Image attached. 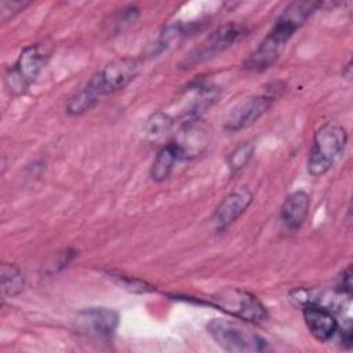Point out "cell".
Wrapping results in <instances>:
<instances>
[{
  "label": "cell",
  "instance_id": "cell-19",
  "mask_svg": "<svg viewBox=\"0 0 353 353\" xmlns=\"http://www.w3.org/2000/svg\"><path fill=\"white\" fill-rule=\"evenodd\" d=\"M112 277L114 279V281L121 287V288H125L128 290L130 292H137V294H145V292H153L156 291V287L143 281V280H139V279H135V277H131V276H124V274H112Z\"/></svg>",
  "mask_w": 353,
  "mask_h": 353
},
{
  "label": "cell",
  "instance_id": "cell-18",
  "mask_svg": "<svg viewBox=\"0 0 353 353\" xmlns=\"http://www.w3.org/2000/svg\"><path fill=\"white\" fill-rule=\"evenodd\" d=\"M171 127H172V119L167 113L159 110L146 120L143 125V131L150 138H160L164 134H167L171 130Z\"/></svg>",
  "mask_w": 353,
  "mask_h": 353
},
{
  "label": "cell",
  "instance_id": "cell-1",
  "mask_svg": "<svg viewBox=\"0 0 353 353\" xmlns=\"http://www.w3.org/2000/svg\"><path fill=\"white\" fill-rule=\"evenodd\" d=\"M319 7H321V4L316 1L290 3L279 15L274 25L256 50L252 51L243 62V68L252 72H263L273 66L294 33Z\"/></svg>",
  "mask_w": 353,
  "mask_h": 353
},
{
  "label": "cell",
  "instance_id": "cell-12",
  "mask_svg": "<svg viewBox=\"0 0 353 353\" xmlns=\"http://www.w3.org/2000/svg\"><path fill=\"white\" fill-rule=\"evenodd\" d=\"M199 121L200 120L186 121L174 139L183 154V160L199 156L208 146V132L203 125L199 124Z\"/></svg>",
  "mask_w": 353,
  "mask_h": 353
},
{
  "label": "cell",
  "instance_id": "cell-15",
  "mask_svg": "<svg viewBox=\"0 0 353 353\" xmlns=\"http://www.w3.org/2000/svg\"><path fill=\"white\" fill-rule=\"evenodd\" d=\"M1 294L4 298H14L23 291L25 277L22 270L14 263H3L0 270Z\"/></svg>",
  "mask_w": 353,
  "mask_h": 353
},
{
  "label": "cell",
  "instance_id": "cell-21",
  "mask_svg": "<svg viewBox=\"0 0 353 353\" xmlns=\"http://www.w3.org/2000/svg\"><path fill=\"white\" fill-rule=\"evenodd\" d=\"M28 6H30L29 1H21V0H1L0 1V21L4 23L12 17H15L18 12L23 11Z\"/></svg>",
  "mask_w": 353,
  "mask_h": 353
},
{
  "label": "cell",
  "instance_id": "cell-2",
  "mask_svg": "<svg viewBox=\"0 0 353 353\" xmlns=\"http://www.w3.org/2000/svg\"><path fill=\"white\" fill-rule=\"evenodd\" d=\"M347 143V132L335 121L321 124L314 135L307 156V172L312 176H323L342 154Z\"/></svg>",
  "mask_w": 353,
  "mask_h": 353
},
{
  "label": "cell",
  "instance_id": "cell-11",
  "mask_svg": "<svg viewBox=\"0 0 353 353\" xmlns=\"http://www.w3.org/2000/svg\"><path fill=\"white\" fill-rule=\"evenodd\" d=\"M302 314L306 328L316 341L324 343L336 335L339 324L330 309L312 302L302 306Z\"/></svg>",
  "mask_w": 353,
  "mask_h": 353
},
{
  "label": "cell",
  "instance_id": "cell-13",
  "mask_svg": "<svg viewBox=\"0 0 353 353\" xmlns=\"http://www.w3.org/2000/svg\"><path fill=\"white\" fill-rule=\"evenodd\" d=\"M310 207V197L305 190H295L290 193L280 208V216L284 225L291 229H299L307 218Z\"/></svg>",
  "mask_w": 353,
  "mask_h": 353
},
{
  "label": "cell",
  "instance_id": "cell-8",
  "mask_svg": "<svg viewBox=\"0 0 353 353\" xmlns=\"http://www.w3.org/2000/svg\"><path fill=\"white\" fill-rule=\"evenodd\" d=\"M120 316L116 310L102 306L81 309L74 320L76 330L80 335L95 341H109L117 327Z\"/></svg>",
  "mask_w": 353,
  "mask_h": 353
},
{
  "label": "cell",
  "instance_id": "cell-3",
  "mask_svg": "<svg viewBox=\"0 0 353 353\" xmlns=\"http://www.w3.org/2000/svg\"><path fill=\"white\" fill-rule=\"evenodd\" d=\"M52 54L50 43H36L25 47L14 65L7 70L4 83L11 95H22L40 76Z\"/></svg>",
  "mask_w": 353,
  "mask_h": 353
},
{
  "label": "cell",
  "instance_id": "cell-22",
  "mask_svg": "<svg viewBox=\"0 0 353 353\" xmlns=\"http://www.w3.org/2000/svg\"><path fill=\"white\" fill-rule=\"evenodd\" d=\"M335 290L342 295H352V265H347L346 269L342 270V273L338 276Z\"/></svg>",
  "mask_w": 353,
  "mask_h": 353
},
{
  "label": "cell",
  "instance_id": "cell-4",
  "mask_svg": "<svg viewBox=\"0 0 353 353\" xmlns=\"http://www.w3.org/2000/svg\"><path fill=\"white\" fill-rule=\"evenodd\" d=\"M196 302L216 307L229 316L252 324H261L269 317L268 309L254 294L236 287L223 288L204 298V301L196 299Z\"/></svg>",
  "mask_w": 353,
  "mask_h": 353
},
{
  "label": "cell",
  "instance_id": "cell-9",
  "mask_svg": "<svg viewBox=\"0 0 353 353\" xmlns=\"http://www.w3.org/2000/svg\"><path fill=\"white\" fill-rule=\"evenodd\" d=\"M276 97L273 94H259L247 98L237 105L225 121V130L229 132H239L255 124L273 105Z\"/></svg>",
  "mask_w": 353,
  "mask_h": 353
},
{
  "label": "cell",
  "instance_id": "cell-24",
  "mask_svg": "<svg viewBox=\"0 0 353 353\" xmlns=\"http://www.w3.org/2000/svg\"><path fill=\"white\" fill-rule=\"evenodd\" d=\"M342 76H345L346 79L352 77V61H349L347 65L345 66V69L342 70Z\"/></svg>",
  "mask_w": 353,
  "mask_h": 353
},
{
  "label": "cell",
  "instance_id": "cell-10",
  "mask_svg": "<svg viewBox=\"0 0 353 353\" xmlns=\"http://www.w3.org/2000/svg\"><path fill=\"white\" fill-rule=\"evenodd\" d=\"M252 199V192L245 186L230 192L212 212L211 221L215 225L216 230H223L234 223L250 207Z\"/></svg>",
  "mask_w": 353,
  "mask_h": 353
},
{
  "label": "cell",
  "instance_id": "cell-7",
  "mask_svg": "<svg viewBox=\"0 0 353 353\" xmlns=\"http://www.w3.org/2000/svg\"><path fill=\"white\" fill-rule=\"evenodd\" d=\"M210 336L226 352H263L268 350V342L255 335L245 332L237 324L223 319H212L205 325Z\"/></svg>",
  "mask_w": 353,
  "mask_h": 353
},
{
  "label": "cell",
  "instance_id": "cell-20",
  "mask_svg": "<svg viewBox=\"0 0 353 353\" xmlns=\"http://www.w3.org/2000/svg\"><path fill=\"white\" fill-rule=\"evenodd\" d=\"M138 17H139V8L137 6L131 4V6H127L121 10H119V12L114 15V19H113L112 25L114 26L116 32H120L125 26L134 23Z\"/></svg>",
  "mask_w": 353,
  "mask_h": 353
},
{
  "label": "cell",
  "instance_id": "cell-6",
  "mask_svg": "<svg viewBox=\"0 0 353 353\" xmlns=\"http://www.w3.org/2000/svg\"><path fill=\"white\" fill-rule=\"evenodd\" d=\"M245 26L236 22H228L218 26L196 48L183 57V59L179 62V68L192 69L196 65L214 58L219 52H223L226 48L232 47L240 37L245 34Z\"/></svg>",
  "mask_w": 353,
  "mask_h": 353
},
{
  "label": "cell",
  "instance_id": "cell-14",
  "mask_svg": "<svg viewBox=\"0 0 353 353\" xmlns=\"http://www.w3.org/2000/svg\"><path fill=\"white\" fill-rule=\"evenodd\" d=\"M183 160V154L178 145L171 141L164 145L156 154L152 167H150V178L154 182H163L170 178L175 163Z\"/></svg>",
  "mask_w": 353,
  "mask_h": 353
},
{
  "label": "cell",
  "instance_id": "cell-5",
  "mask_svg": "<svg viewBox=\"0 0 353 353\" xmlns=\"http://www.w3.org/2000/svg\"><path fill=\"white\" fill-rule=\"evenodd\" d=\"M141 61L137 58H117L106 63L85 83V88L98 99L125 88L139 73Z\"/></svg>",
  "mask_w": 353,
  "mask_h": 353
},
{
  "label": "cell",
  "instance_id": "cell-17",
  "mask_svg": "<svg viewBox=\"0 0 353 353\" xmlns=\"http://www.w3.org/2000/svg\"><path fill=\"white\" fill-rule=\"evenodd\" d=\"M254 150H255V148L250 142L239 143L226 157V164H228L229 171L232 174H236V172L241 171L248 164V161L251 160V157L254 154Z\"/></svg>",
  "mask_w": 353,
  "mask_h": 353
},
{
  "label": "cell",
  "instance_id": "cell-23",
  "mask_svg": "<svg viewBox=\"0 0 353 353\" xmlns=\"http://www.w3.org/2000/svg\"><path fill=\"white\" fill-rule=\"evenodd\" d=\"M336 334L339 335L341 346L343 349H350L352 347V323H350V319H347L346 324H342V327L339 325Z\"/></svg>",
  "mask_w": 353,
  "mask_h": 353
},
{
  "label": "cell",
  "instance_id": "cell-16",
  "mask_svg": "<svg viewBox=\"0 0 353 353\" xmlns=\"http://www.w3.org/2000/svg\"><path fill=\"white\" fill-rule=\"evenodd\" d=\"M98 102L99 101L85 87H83L68 98L65 103V112L69 116H81L95 108Z\"/></svg>",
  "mask_w": 353,
  "mask_h": 353
}]
</instances>
